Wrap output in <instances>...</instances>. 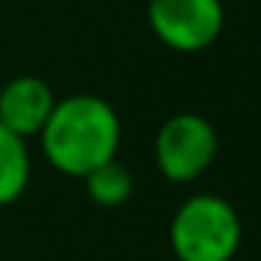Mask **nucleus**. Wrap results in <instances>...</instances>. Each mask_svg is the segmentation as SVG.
<instances>
[{
    "label": "nucleus",
    "mask_w": 261,
    "mask_h": 261,
    "mask_svg": "<svg viewBox=\"0 0 261 261\" xmlns=\"http://www.w3.org/2000/svg\"><path fill=\"white\" fill-rule=\"evenodd\" d=\"M37 139L53 169L71 178H86L117 157L123 126L111 101L92 92H77L56 101Z\"/></svg>",
    "instance_id": "obj_1"
},
{
    "label": "nucleus",
    "mask_w": 261,
    "mask_h": 261,
    "mask_svg": "<svg viewBox=\"0 0 261 261\" xmlns=\"http://www.w3.org/2000/svg\"><path fill=\"white\" fill-rule=\"evenodd\" d=\"M240 243L243 221L218 194L188 197L169 221V246L178 261H233Z\"/></svg>",
    "instance_id": "obj_2"
},
{
    "label": "nucleus",
    "mask_w": 261,
    "mask_h": 261,
    "mask_svg": "<svg viewBox=\"0 0 261 261\" xmlns=\"http://www.w3.org/2000/svg\"><path fill=\"white\" fill-rule=\"evenodd\" d=\"M215 154H218V133L203 114L181 111L163 120V126L157 129L154 160L160 175L175 185L197 181L215 163Z\"/></svg>",
    "instance_id": "obj_3"
},
{
    "label": "nucleus",
    "mask_w": 261,
    "mask_h": 261,
    "mask_svg": "<svg viewBox=\"0 0 261 261\" xmlns=\"http://www.w3.org/2000/svg\"><path fill=\"white\" fill-rule=\"evenodd\" d=\"M154 37L175 53H203L224 31L221 0H148Z\"/></svg>",
    "instance_id": "obj_4"
},
{
    "label": "nucleus",
    "mask_w": 261,
    "mask_h": 261,
    "mask_svg": "<svg viewBox=\"0 0 261 261\" xmlns=\"http://www.w3.org/2000/svg\"><path fill=\"white\" fill-rule=\"evenodd\" d=\"M56 101L59 98L53 95L46 80L34 74H19L7 83H0V123L22 139L40 136Z\"/></svg>",
    "instance_id": "obj_5"
},
{
    "label": "nucleus",
    "mask_w": 261,
    "mask_h": 261,
    "mask_svg": "<svg viewBox=\"0 0 261 261\" xmlns=\"http://www.w3.org/2000/svg\"><path fill=\"white\" fill-rule=\"evenodd\" d=\"M31 181L28 139L16 136L0 123V206H13Z\"/></svg>",
    "instance_id": "obj_6"
},
{
    "label": "nucleus",
    "mask_w": 261,
    "mask_h": 261,
    "mask_svg": "<svg viewBox=\"0 0 261 261\" xmlns=\"http://www.w3.org/2000/svg\"><path fill=\"white\" fill-rule=\"evenodd\" d=\"M83 185H86L89 200H92L95 206H105V209L123 206L129 197H133V188H136L133 172H129L117 157L108 160V163H101L98 169H92V172L83 178Z\"/></svg>",
    "instance_id": "obj_7"
}]
</instances>
